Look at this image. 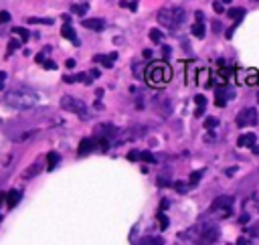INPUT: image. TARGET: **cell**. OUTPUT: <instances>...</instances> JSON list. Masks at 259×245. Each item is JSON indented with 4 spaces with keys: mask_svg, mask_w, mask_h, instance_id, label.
Masks as SVG:
<instances>
[{
    "mask_svg": "<svg viewBox=\"0 0 259 245\" xmlns=\"http://www.w3.org/2000/svg\"><path fill=\"white\" fill-rule=\"evenodd\" d=\"M5 103L15 109H31L41 103V95L31 87H17L5 95Z\"/></svg>",
    "mask_w": 259,
    "mask_h": 245,
    "instance_id": "6da1fadb",
    "label": "cell"
},
{
    "mask_svg": "<svg viewBox=\"0 0 259 245\" xmlns=\"http://www.w3.org/2000/svg\"><path fill=\"white\" fill-rule=\"evenodd\" d=\"M172 67L166 63V61H152L148 67H146V73H144V79L150 87L154 89H162L166 87V83H170L172 79Z\"/></svg>",
    "mask_w": 259,
    "mask_h": 245,
    "instance_id": "7a4b0ae2",
    "label": "cell"
},
{
    "mask_svg": "<svg viewBox=\"0 0 259 245\" xmlns=\"http://www.w3.org/2000/svg\"><path fill=\"white\" fill-rule=\"evenodd\" d=\"M158 21H160V25L162 27H166V29H178L184 21H186V13H184V9H180V7H170V9H162L160 13H158Z\"/></svg>",
    "mask_w": 259,
    "mask_h": 245,
    "instance_id": "3957f363",
    "label": "cell"
},
{
    "mask_svg": "<svg viewBox=\"0 0 259 245\" xmlns=\"http://www.w3.org/2000/svg\"><path fill=\"white\" fill-rule=\"evenodd\" d=\"M61 105H63L67 111H73V113H77L81 119H87V117H89V109H87L85 101H81V99H77V97L65 95V97H63V101H61Z\"/></svg>",
    "mask_w": 259,
    "mask_h": 245,
    "instance_id": "277c9868",
    "label": "cell"
},
{
    "mask_svg": "<svg viewBox=\"0 0 259 245\" xmlns=\"http://www.w3.org/2000/svg\"><path fill=\"white\" fill-rule=\"evenodd\" d=\"M211 213H217V217H221V219H227V217H231V213H233V199L231 197H219L213 205H211Z\"/></svg>",
    "mask_w": 259,
    "mask_h": 245,
    "instance_id": "5b68a950",
    "label": "cell"
},
{
    "mask_svg": "<svg viewBox=\"0 0 259 245\" xmlns=\"http://www.w3.org/2000/svg\"><path fill=\"white\" fill-rule=\"evenodd\" d=\"M259 121L257 117V109L255 107H245L237 113V126L239 128H247V126H255Z\"/></svg>",
    "mask_w": 259,
    "mask_h": 245,
    "instance_id": "8992f818",
    "label": "cell"
},
{
    "mask_svg": "<svg viewBox=\"0 0 259 245\" xmlns=\"http://www.w3.org/2000/svg\"><path fill=\"white\" fill-rule=\"evenodd\" d=\"M233 97H235V89L229 87V85H221V87L215 91V103H217V107H225L227 101L233 99Z\"/></svg>",
    "mask_w": 259,
    "mask_h": 245,
    "instance_id": "52a82bcc",
    "label": "cell"
},
{
    "mask_svg": "<svg viewBox=\"0 0 259 245\" xmlns=\"http://www.w3.org/2000/svg\"><path fill=\"white\" fill-rule=\"evenodd\" d=\"M201 233V241L203 243H213V241H217L219 239V229L213 225V223H203V229L199 231Z\"/></svg>",
    "mask_w": 259,
    "mask_h": 245,
    "instance_id": "ba28073f",
    "label": "cell"
},
{
    "mask_svg": "<svg viewBox=\"0 0 259 245\" xmlns=\"http://www.w3.org/2000/svg\"><path fill=\"white\" fill-rule=\"evenodd\" d=\"M239 79L243 81V85H257V81H259V73H257V69H243V71H239Z\"/></svg>",
    "mask_w": 259,
    "mask_h": 245,
    "instance_id": "9c48e42d",
    "label": "cell"
},
{
    "mask_svg": "<svg viewBox=\"0 0 259 245\" xmlns=\"http://www.w3.org/2000/svg\"><path fill=\"white\" fill-rule=\"evenodd\" d=\"M195 83H197V85H203V87H211V85H213V81H211V69H207V67L199 69Z\"/></svg>",
    "mask_w": 259,
    "mask_h": 245,
    "instance_id": "30bf717a",
    "label": "cell"
},
{
    "mask_svg": "<svg viewBox=\"0 0 259 245\" xmlns=\"http://www.w3.org/2000/svg\"><path fill=\"white\" fill-rule=\"evenodd\" d=\"M95 146H97V136H95V138H85V140H81V144H79V156L89 154L91 150H95Z\"/></svg>",
    "mask_w": 259,
    "mask_h": 245,
    "instance_id": "8fae6325",
    "label": "cell"
},
{
    "mask_svg": "<svg viewBox=\"0 0 259 245\" xmlns=\"http://www.w3.org/2000/svg\"><path fill=\"white\" fill-rule=\"evenodd\" d=\"M81 25H83L85 29H89V31H95V33H99V31L105 29V21H101V19H87V21H83Z\"/></svg>",
    "mask_w": 259,
    "mask_h": 245,
    "instance_id": "7c38bea8",
    "label": "cell"
},
{
    "mask_svg": "<svg viewBox=\"0 0 259 245\" xmlns=\"http://www.w3.org/2000/svg\"><path fill=\"white\" fill-rule=\"evenodd\" d=\"M61 35H63L67 41H73L75 45H79V39H77V35H75V31H73V27H71L69 21H65V25H63V29H61Z\"/></svg>",
    "mask_w": 259,
    "mask_h": 245,
    "instance_id": "4fadbf2b",
    "label": "cell"
},
{
    "mask_svg": "<svg viewBox=\"0 0 259 245\" xmlns=\"http://www.w3.org/2000/svg\"><path fill=\"white\" fill-rule=\"evenodd\" d=\"M67 83H75V81H83V83H87V85H91V75H87V73H79V75H65L63 77Z\"/></svg>",
    "mask_w": 259,
    "mask_h": 245,
    "instance_id": "5bb4252c",
    "label": "cell"
},
{
    "mask_svg": "<svg viewBox=\"0 0 259 245\" xmlns=\"http://www.w3.org/2000/svg\"><path fill=\"white\" fill-rule=\"evenodd\" d=\"M190 33H192V37H197V39H205V33H207L205 21H197V23L190 27Z\"/></svg>",
    "mask_w": 259,
    "mask_h": 245,
    "instance_id": "9a60e30c",
    "label": "cell"
},
{
    "mask_svg": "<svg viewBox=\"0 0 259 245\" xmlns=\"http://www.w3.org/2000/svg\"><path fill=\"white\" fill-rule=\"evenodd\" d=\"M115 57H117L115 53H111V55H107V57H105V55H95V61H97V63H101L105 69H111V65H113Z\"/></svg>",
    "mask_w": 259,
    "mask_h": 245,
    "instance_id": "2e32d148",
    "label": "cell"
},
{
    "mask_svg": "<svg viewBox=\"0 0 259 245\" xmlns=\"http://www.w3.org/2000/svg\"><path fill=\"white\" fill-rule=\"evenodd\" d=\"M255 140H257V136L255 134H243V136H239V140H237V146H241V148H245V146H253L255 144Z\"/></svg>",
    "mask_w": 259,
    "mask_h": 245,
    "instance_id": "e0dca14e",
    "label": "cell"
},
{
    "mask_svg": "<svg viewBox=\"0 0 259 245\" xmlns=\"http://www.w3.org/2000/svg\"><path fill=\"white\" fill-rule=\"evenodd\" d=\"M227 17L237 25V23L245 17V9H231V11H227Z\"/></svg>",
    "mask_w": 259,
    "mask_h": 245,
    "instance_id": "ac0fdd59",
    "label": "cell"
},
{
    "mask_svg": "<svg viewBox=\"0 0 259 245\" xmlns=\"http://www.w3.org/2000/svg\"><path fill=\"white\" fill-rule=\"evenodd\" d=\"M19 201H21V191H11V193L7 195V205H9V209L17 207Z\"/></svg>",
    "mask_w": 259,
    "mask_h": 245,
    "instance_id": "d6986e66",
    "label": "cell"
},
{
    "mask_svg": "<svg viewBox=\"0 0 259 245\" xmlns=\"http://www.w3.org/2000/svg\"><path fill=\"white\" fill-rule=\"evenodd\" d=\"M195 101H197V105H199V107H197V111H195V115H197V117H201V113H203V111H205V107H207V97H205V95H197V97H195Z\"/></svg>",
    "mask_w": 259,
    "mask_h": 245,
    "instance_id": "ffe728a7",
    "label": "cell"
},
{
    "mask_svg": "<svg viewBox=\"0 0 259 245\" xmlns=\"http://www.w3.org/2000/svg\"><path fill=\"white\" fill-rule=\"evenodd\" d=\"M87 9H89V5H71V13L77 17H83L87 13Z\"/></svg>",
    "mask_w": 259,
    "mask_h": 245,
    "instance_id": "44dd1931",
    "label": "cell"
},
{
    "mask_svg": "<svg viewBox=\"0 0 259 245\" xmlns=\"http://www.w3.org/2000/svg\"><path fill=\"white\" fill-rule=\"evenodd\" d=\"M57 162H59V154L57 152H49V156H47V168L53 170L57 166Z\"/></svg>",
    "mask_w": 259,
    "mask_h": 245,
    "instance_id": "7402d4cb",
    "label": "cell"
},
{
    "mask_svg": "<svg viewBox=\"0 0 259 245\" xmlns=\"http://www.w3.org/2000/svg\"><path fill=\"white\" fill-rule=\"evenodd\" d=\"M162 39H164V35H162L158 29H152V31H150V41H152V43L160 45V43H162Z\"/></svg>",
    "mask_w": 259,
    "mask_h": 245,
    "instance_id": "603a6c76",
    "label": "cell"
},
{
    "mask_svg": "<svg viewBox=\"0 0 259 245\" xmlns=\"http://www.w3.org/2000/svg\"><path fill=\"white\" fill-rule=\"evenodd\" d=\"M13 33H15V35H19L23 41H27V39H29V31H27V29H23V27H13Z\"/></svg>",
    "mask_w": 259,
    "mask_h": 245,
    "instance_id": "cb8c5ba5",
    "label": "cell"
},
{
    "mask_svg": "<svg viewBox=\"0 0 259 245\" xmlns=\"http://www.w3.org/2000/svg\"><path fill=\"white\" fill-rule=\"evenodd\" d=\"M219 126V117H207L205 119V128L207 130H213V128H217Z\"/></svg>",
    "mask_w": 259,
    "mask_h": 245,
    "instance_id": "d4e9b609",
    "label": "cell"
},
{
    "mask_svg": "<svg viewBox=\"0 0 259 245\" xmlns=\"http://www.w3.org/2000/svg\"><path fill=\"white\" fill-rule=\"evenodd\" d=\"M121 7H125L130 11H138V0H121Z\"/></svg>",
    "mask_w": 259,
    "mask_h": 245,
    "instance_id": "484cf974",
    "label": "cell"
},
{
    "mask_svg": "<svg viewBox=\"0 0 259 245\" xmlns=\"http://www.w3.org/2000/svg\"><path fill=\"white\" fill-rule=\"evenodd\" d=\"M201 178H203V170H197V172H192V174H190L188 182L195 187V185H199V180H201Z\"/></svg>",
    "mask_w": 259,
    "mask_h": 245,
    "instance_id": "4316f807",
    "label": "cell"
},
{
    "mask_svg": "<svg viewBox=\"0 0 259 245\" xmlns=\"http://www.w3.org/2000/svg\"><path fill=\"white\" fill-rule=\"evenodd\" d=\"M138 158H140V160H144V162H156L154 154H150V152H140V154H138Z\"/></svg>",
    "mask_w": 259,
    "mask_h": 245,
    "instance_id": "83f0119b",
    "label": "cell"
},
{
    "mask_svg": "<svg viewBox=\"0 0 259 245\" xmlns=\"http://www.w3.org/2000/svg\"><path fill=\"white\" fill-rule=\"evenodd\" d=\"M19 47H21V43H19V41H17V39H13V41H11V43H9V47H7V53H9V55H11V53H13V51H15V49H19Z\"/></svg>",
    "mask_w": 259,
    "mask_h": 245,
    "instance_id": "f1b7e54d",
    "label": "cell"
},
{
    "mask_svg": "<svg viewBox=\"0 0 259 245\" xmlns=\"http://www.w3.org/2000/svg\"><path fill=\"white\" fill-rule=\"evenodd\" d=\"M142 243H164V239L162 237H144Z\"/></svg>",
    "mask_w": 259,
    "mask_h": 245,
    "instance_id": "f546056e",
    "label": "cell"
},
{
    "mask_svg": "<svg viewBox=\"0 0 259 245\" xmlns=\"http://www.w3.org/2000/svg\"><path fill=\"white\" fill-rule=\"evenodd\" d=\"M213 11H215L217 15H223V13H225V9H223V3H219V0H217V3H213Z\"/></svg>",
    "mask_w": 259,
    "mask_h": 245,
    "instance_id": "4dcf8cb0",
    "label": "cell"
},
{
    "mask_svg": "<svg viewBox=\"0 0 259 245\" xmlns=\"http://www.w3.org/2000/svg\"><path fill=\"white\" fill-rule=\"evenodd\" d=\"M249 235L251 237H259V223H255V225L249 227Z\"/></svg>",
    "mask_w": 259,
    "mask_h": 245,
    "instance_id": "1f68e13d",
    "label": "cell"
},
{
    "mask_svg": "<svg viewBox=\"0 0 259 245\" xmlns=\"http://www.w3.org/2000/svg\"><path fill=\"white\" fill-rule=\"evenodd\" d=\"M29 23H43V25H53V21L51 19H29Z\"/></svg>",
    "mask_w": 259,
    "mask_h": 245,
    "instance_id": "d6a6232c",
    "label": "cell"
},
{
    "mask_svg": "<svg viewBox=\"0 0 259 245\" xmlns=\"http://www.w3.org/2000/svg\"><path fill=\"white\" fill-rule=\"evenodd\" d=\"M41 65H45V69H57V63L55 61H49V59H45Z\"/></svg>",
    "mask_w": 259,
    "mask_h": 245,
    "instance_id": "836d02e7",
    "label": "cell"
},
{
    "mask_svg": "<svg viewBox=\"0 0 259 245\" xmlns=\"http://www.w3.org/2000/svg\"><path fill=\"white\" fill-rule=\"evenodd\" d=\"M9 21H11V15H9L7 11L0 13V23H9Z\"/></svg>",
    "mask_w": 259,
    "mask_h": 245,
    "instance_id": "e575fe53",
    "label": "cell"
},
{
    "mask_svg": "<svg viewBox=\"0 0 259 245\" xmlns=\"http://www.w3.org/2000/svg\"><path fill=\"white\" fill-rule=\"evenodd\" d=\"M158 221H160V225H162V229H164V227L168 225V219H166V215H164V213H160V215H158Z\"/></svg>",
    "mask_w": 259,
    "mask_h": 245,
    "instance_id": "d590c367",
    "label": "cell"
},
{
    "mask_svg": "<svg viewBox=\"0 0 259 245\" xmlns=\"http://www.w3.org/2000/svg\"><path fill=\"white\" fill-rule=\"evenodd\" d=\"M5 81H7V73H5V71H0V89H3Z\"/></svg>",
    "mask_w": 259,
    "mask_h": 245,
    "instance_id": "8d00e7d4",
    "label": "cell"
},
{
    "mask_svg": "<svg viewBox=\"0 0 259 245\" xmlns=\"http://www.w3.org/2000/svg\"><path fill=\"white\" fill-rule=\"evenodd\" d=\"M162 53H164V57H166V59H168V57H170V53H172V51H170V47H166V45H164V47H162Z\"/></svg>",
    "mask_w": 259,
    "mask_h": 245,
    "instance_id": "74e56055",
    "label": "cell"
},
{
    "mask_svg": "<svg viewBox=\"0 0 259 245\" xmlns=\"http://www.w3.org/2000/svg\"><path fill=\"white\" fill-rule=\"evenodd\" d=\"M213 31H215V33H219V31H221V23H219V21H215V23H213Z\"/></svg>",
    "mask_w": 259,
    "mask_h": 245,
    "instance_id": "f35d334b",
    "label": "cell"
},
{
    "mask_svg": "<svg viewBox=\"0 0 259 245\" xmlns=\"http://www.w3.org/2000/svg\"><path fill=\"white\" fill-rule=\"evenodd\" d=\"M174 187H176V191H178V193H184V191H186V189H184V185H182V182H176V185H174Z\"/></svg>",
    "mask_w": 259,
    "mask_h": 245,
    "instance_id": "ab89813d",
    "label": "cell"
},
{
    "mask_svg": "<svg viewBox=\"0 0 259 245\" xmlns=\"http://www.w3.org/2000/svg\"><path fill=\"white\" fill-rule=\"evenodd\" d=\"M67 67H69V69L75 67V61H73V59H67Z\"/></svg>",
    "mask_w": 259,
    "mask_h": 245,
    "instance_id": "60d3db41",
    "label": "cell"
},
{
    "mask_svg": "<svg viewBox=\"0 0 259 245\" xmlns=\"http://www.w3.org/2000/svg\"><path fill=\"white\" fill-rule=\"evenodd\" d=\"M144 57H146V59H150V57H152V51H148V49H146V51H144Z\"/></svg>",
    "mask_w": 259,
    "mask_h": 245,
    "instance_id": "b9f144b4",
    "label": "cell"
},
{
    "mask_svg": "<svg viewBox=\"0 0 259 245\" xmlns=\"http://www.w3.org/2000/svg\"><path fill=\"white\" fill-rule=\"evenodd\" d=\"M251 150H253L255 154H259V146H255V144H253V146H251Z\"/></svg>",
    "mask_w": 259,
    "mask_h": 245,
    "instance_id": "7bdbcfd3",
    "label": "cell"
},
{
    "mask_svg": "<svg viewBox=\"0 0 259 245\" xmlns=\"http://www.w3.org/2000/svg\"><path fill=\"white\" fill-rule=\"evenodd\" d=\"M257 99H259V93H257Z\"/></svg>",
    "mask_w": 259,
    "mask_h": 245,
    "instance_id": "ee69618b",
    "label": "cell"
}]
</instances>
